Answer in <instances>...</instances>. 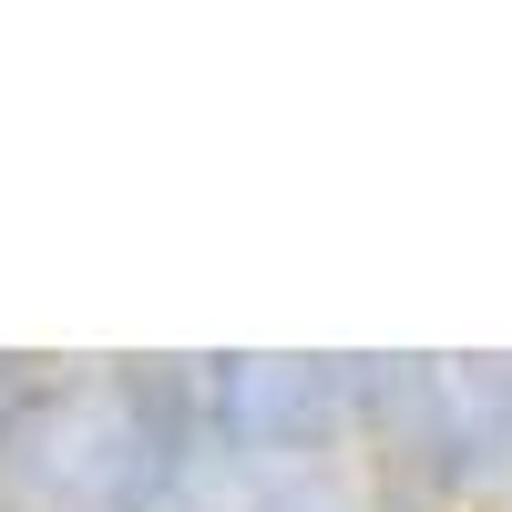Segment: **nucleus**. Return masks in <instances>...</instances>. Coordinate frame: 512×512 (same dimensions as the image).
Wrapping results in <instances>:
<instances>
[{"mask_svg": "<svg viewBox=\"0 0 512 512\" xmlns=\"http://www.w3.org/2000/svg\"><path fill=\"white\" fill-rule=\"evenodd\" d=\"M31 390V359H0V420H11V400Z\"/></svg>", "mask_w": 512, "mask_h": 512, "instance_id": "nucleus-4", "label": "nucleus"}, {"mask_svg": "<svg viewBox=\"0 0 512 512\" xmlns=\"http://www.w3.org/2000/svg\"><path fill=\"white\" fill-rule=\"evenodd\" d=\"M226 512H379L338 461H308V472H256V482H236V502Z\"/></svg>", "mask_w": 512, "mask_h": 512, "instance_id": "nucleus-3", "label": "nucleus"}, {"mask_svg": "<svg viewBox=\"0 0 512 512\" xmlns=\"http://www.w3.org/2000/svg\"><path fill=\"white\" fill-rule=\"evenodd\" d=\"M205 431H216L226 472H308L359 431V359L318 349H226L205 359Z\"/></svg>", "mask_w": 512, "mask_h": 512, "instance_id": "nucleus-1", "label": "nucleus"}, {"mask_svg": "<svg viewBox=\"0 0 512 512\" xmlns=\"http://www.w3.org/2000/svg\"><path fill=\"white\" fill-rule=\"evenodd\" d=\"M451 461L461 502H512V359H451Z\"/></svg>", "mask_w": 512, "mask_h": 512, "instance_id": "nucleus-2", "label": "nucleus"}]
</instances>
